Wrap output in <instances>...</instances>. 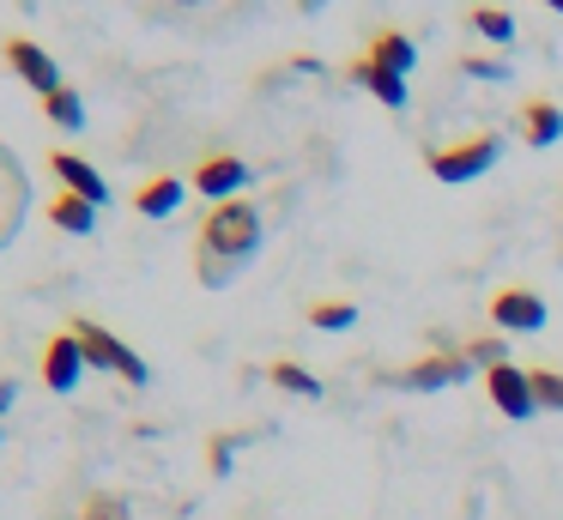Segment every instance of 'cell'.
<instances>
[{
  "label": "cell",
  "instance_id": "obj_1",
  "mask_svg": "<svg viewBox=\"0 0 563 520\" xmlns=\"http://www.w3.org/2000/svg\"><path fill=\"white\" fill-rule=\"evenodd\" d=\"M261 254V206L249 200H224L200 218V236H195V278L200 285H231L249 261Z\"/></svg>",
  "mask_w": 563,
  "mask_h": 520
},
{
  "label": "cell",
  "instance_id": "obj_2",
  "mask_svg": "<svg viewBox=\"0 0 563 520\" xmlns=\"http://www.w3.org/2000/svg\"><path fill=\"white\" fill-rule=\"evenodd\" d=\"M67 333L86 345V357H91V369H110V375H122L128 387H146L152 381V369H146V357H140L128 339H115L110 327H98L91 314H67Z\"/></svg>",
  "mask_w": 563,
  "mask_h": 520
},
{
  "label": "cell",
  "instance_id": "obj_3",
  "mask_svg": "<svg viewBox=\"0 0 563 520\" xmlns=\"http://www.w3.org/2000/svg\"><path fill=\"white\" fill-rule=\"evenodd\" d=\"M473 375L466 351H430V357L406 363V369H388L382 387H400V394H442V387H461Z\"/></svg>",
  "mask_w": 563,
  "mask_h": 520
},
{
  "label": "cell",
  "instance_id": "obj_4",
  "mask_svg": "<svg viewBox=\"0 0 563 520\" xmlns=\"http://www.w3.org/2000/svg\"><path fill=\"white\" fill-rule=\"evenodd\" d=\"M497 152H503L497 133H473V140H454V145H442V152H430L424 164L437 181H478L485 169H497Z\"/></svg>",
  "mask_w": 563,
  "mask_h": 520
},
{
  "label": "cell",
  "instance_id": "obj_5",
  "mask_svg": "<svg viewBox=\"0 0 563 520\" xmlns=\"http://www.w3.org/2000/svg\"><path fill=\"white\" fill-rule=\"evenodd\" d=\"M485 394H490V406H497L503 418H515V423H527L539 411L533 369H521V363H497V369H485Z\"/></svg>",
  "mask_w": 563,
  "mask_h": 520
},
{
  "label": "cell",
  "instance_id": "obj_6",
  "mask_svg": "<svg viewBox=\"0 0 563 520\" xmlns=\"http://www.w3.org/2000/svg\"><path fill=\"white\" fill-rule=\"evenodd\" d=\"M249 176H255V169H249L236 152H212V157H200V164H195L188 188H195V193H207L212 206H224V200H236V193L249 188Z\"/></svg>",
  "mask_w": 563,
  "mask_h": 520
},
{
  "label": "cell",
  "instance_id": "obj_7",
  "mask_svg": "<svg viewBox=\"0 0 563 520\" xmlns=\"http://www.w3.org/2000/svg\"><path fill=\"white\" fill-rule=\"evenodd\" d=\"M0 55H7V67H13L37 97H55V91H62V67H55V55H49L43 43H31V36H7V43H0Z\"/></svg>",
  "mask_w": 563,
  "mask_h": 520
},
{
  "label": "cell",
  "instance_id": "obj_8",
  "mask_svg": "<svg viewBox=\"0 0 563 520\" xmlns=\"http://www.w3.org/2000/svg\"><path fill=\"white\" fill-rule=\"evenodd\" d=\"M86 369H91L86 345H79V339L62 327V333H55L49 345H43V381H49V394H74Z\"/></svg>",
  "mask_w": 563,
  "mask_h": 520
},
{
  "label": "cell",
  "instance_id": "obj_9",
  "mask_svg": "<svg viewBox=\"0 0 563 520\" xmlns=\"http://www.w3.org/2000/svg\"><path fill=\"white\" fill-rule=\"evenodd\" d=\"M490 321H497V333H539V327H545V297L509 285V290L490 297Z\"/></svg>",
  "mask_w": 563,
  "mask_h": 520
},
{
  "label": "cell",
  "instance_id": "obj_10",
  "mask_svg": "<svg viewBox=\"0 0 563 520\" xmlns=\"http://www.w3.org/2000/svg\"><path fill=\"white\" fill-rule=\"evenodd\" d=\"M49 169L62 176V193H79V200H91V206L110 200V181L98 176V164H91V157H79V152H49Z\"/></svg>",
  "mask_w": 563,
  "mask_h": 520
},
{
  "label": "cell",
  "instance_id": "obj_11",
  "mask_svg": "<svg viewBox=\"0 0 563 520\" xmlns=\"http://www.w3.org/2000/svg\"><path fill=\"white\" fill-rule=\"evenodd\" d=\"M345 73H352V85H364V91L376 97V103H388V109H406V97H412V85H406L394 67H382L376 55H352Z\"/></svg>",
  "mask_w": 563,
  "mask_h": 520
},
{
  "label": "cell",
  "instance_id": "obj_12",
  "mask_svg": "<svg viewBox=\"0 0 563 520\" xmlns=\"http://www.w3.org/2000/svg\"><path fill=\"white\" fill-rule=\"evenodd\" d=\"M521 140L539 145V152L563 140V109L551 103V97H527V103H521Z\"/></svg>",
  "mask_w": 563,
  "mask_h": 520
},
{
  "label": "cell",
  "instance_id": "obj_13",
  "mask_svg": "<svg viewBox=\"0 0 563 520\" xmlns=\"http://www.w3.org/2000/svg\"><path fill=\"white\" fill-rule=\"evenodd\" d=\"M183 193H188V181L164 169V176H152V181H140V188H134V212L140 218H170L176 206H183Z\"/></svg>",
  "mask_w": 563,
  "mask_h": 520
},
{
  "label": "cell",
  "instance_id": "obj_14",
  "mask_svg": "<svg viewBox=\"0 0 563 520\" xmlns=\"http://www.w3.org/2000/svg\"><path fill=\"white\" fill-rule=\"evenodd\" d=\"M19 212H25V176H19V164L7 152H0V242L13 236Z\"/></svg>",
  "mask_w": 563,
  "mask_h": 520
},
{
  "label": "cell",
  "instance_id": "obj_15",
  "mask_svg": "<svg viewBox=\"0 0 563 520\" xmlns=\"http://www.w3.org/2000/svg\"><path fill=\"white\" fill-rule=\"evenodd\" d=\"M49 218L67 230V236H91V230H98V206L79 200V193H55V200H49Z\"/></svg>",
  "mask_w": 563,
  "mask_h": 520
},
{
  "label": "cell",
  "instance_id": "obj_16",
  "mask_svg": "<svg viewBox=\"0 0 563 520\" xmlns=\"http://www.w3.org/2000/svg\"><path fill=\"white\" fill-rule=\"evenodd\" d=\"M364 55H376L382 67H394L400 79L418 67V48H412V36H406V31H376V43H369Z\"/></svg>",
  "mask_w": 563,
  "mask_h": 520
},
{
  "label": "cell",
  "instance_id": "obj_17",
  "mask_svg": "<svg viewBox=\"0 0 563 520\" xmlns=\"http://www.w3.org/2000/svg\"><path fill=\"white\" fill-rule=\"evenodd\" d=\"M267 381L279 387V394H291V399H321V381L303 369V363H291V357H273L267 363Z\"/></svg>",
  "mask_w": 563,
  "mask_h": 520
},
{
  "label": "cell",
  "instance_id": "obj_18",
  "mask_svg": "<svg viewBox=\"0 0 563 520\" xmlns=\"http://www.w3.org/2000/svg\"><path fill=\"white\" fill-rule=\"evenodd\" d=\"M466 24H473L485 43H515V12L509 7H473V12H466Z\"/></svg>",
  "mask_w": 563,
  "mask_h": 520
},
{
  "label": "cell",
  "instance_id": "obj_19",
  "mask_svg": "<svg viewBox=\"0 0 563 520\" xmlns=\"http://www.w3.org/2000/svg\"><path fill=\"white\" fill-rule=\"evenodd\" d=\"M43 115H49L55 128H67V133H74V128H86V97H79L74 85H62L55 97H43Z\"/></svg>",
  "mask_w": 563,
  "mask_h": 520
},
{
  "label": "cell",
  "instance_id": "obj_20",
  "mask_svg": "<svg viewBox=\"0 0 563 520\" xmlns=\"http://www.w3.org/2000/svg\"><path fill=\"white\" fill-rule=\"evenodd\" d=\"M352 321H357V302H309V327H321V333H345Z\"/></svg>",
  "mask_w": 563,
  "mask_h": 520
},
{
  "label": "cell",
  "instance_id": "obj_21",
  "mask_svg": "<svg viewBox=\"0 0 563 520\" xmlns=\"http://www.w3.org/2000/svg\"><path fill=\"white\" fill-rule=\"evenodd\" d=\"M466 363H478V369H497V363H509V333L466 339Z\"/></svg>",
  "mask_w": 563,
  "mask_h": 520
},
{
  "label": "cell",
  "instance_id": "obj_22",
  "mask_svg": "<svg viewBox=\"0 0 563 520\" xmlns=\"http://www.w3.org/2000/svg\"><path fill=\"white\" fill-rule=\"evenodd\" d=\"M533 399H539V411H563V369H533Z\"/></svg>",
  "mask_w": 563,
  "mask_h": 520
},
{
  "label": "cell",
  "instance_id": "obj_23",
  "mask_svg": "<svg viewBox=\"0 0 563 520\" xmlns=\"http://www.w3.org/2000/svg\"><path fill=\"white\" fill-rule=\"evenodd\" d=\"M79 520H134V508H128L122 496L98 490V496H86V508H79Z\"/></svg>",
  "mask_w": 563,
  "mask_h": 520
},
{
  "label": "cell",
  "instance_id": "obj_24",
  "mask_svg": "<svg viewBox=\"0 0 563 520\" xmlns=\"http://www.w3.org/2000/svg\"><path fill=\"white\" fill-rule=\"evenodd\" d=\"M231 447H236V435H212V442H207V466H212V478H224V472H231Z\"/></svg>",
  "mask_w": 563,
  "mask_h": 520
},
{
  "label": "cell",
  "instance_id": "obj_25",
  "mask_svg": "<svg viewBox=\"0 0 563 520\" xmlns=\"http://www.w3.org/2000/svg\"><path fill=\"white\" fill-rule=\"evenodd\" d=\"M461 67L473 73V79H509V67H503V60H485V55H466Z\"/></svg>",
  "mask_w": 563,
  "mask_h": 520
},
{
  "label": "cell",
  "instance_id": "obj_26",
  "mask_svg": "<svg viewBox=\"0 0 563 520\" xmlns=\"http://www.w3.org/2000/svg\"><path fill=\"white\" fill-rule=\"evenodd\" d=\"M19 406V381L13 375H0V411H13Z\"/></svg>",
  "mask_w": 563,
  "mask_h": 520
},
{
  "label": "cell",
  "instance_id": "obj_27",
  "mask_svg": "<svg viewBox=\"0 0 563 520\" xmlns=\"http://www.w3.org/2000/svg\"><path fill=\"white\" fill-rule=\"evenodd\" d=\"M170 7H183V12H200V7H212V0H170Z\"/></svg>",
  "mask_w": 563,
  "mask_h": 520
},
{
  "label": "cell",
  "instance_id": "obj_28",
  "mask_svg": "<svg viewBox=\"0 0 563 520\" xmlns=\"http://www.w3.org/2000/svg\"><path fill=\"white\" fill-rule=\"evenodd\" d=\"M297 7H303V12H309V7H328V0H297Z\"/></svg>",
  "mask_w": 563,
  "mask_h": 520
},
{
  "label": "cell",
  "instance_id": "obj_29",
  "mask_svg": "<svg viewBox=\"0 0 563 520\" xmlns=\"http://www.w3.org/2000/svg\"><path fill=\"white\" fill-rule=\"evenodd\" d=\"M545 7H551V12H563V0H545Z\"/></svg>",
  "mask_w": 563,
  "mask_h": 520
}]
</instances>
